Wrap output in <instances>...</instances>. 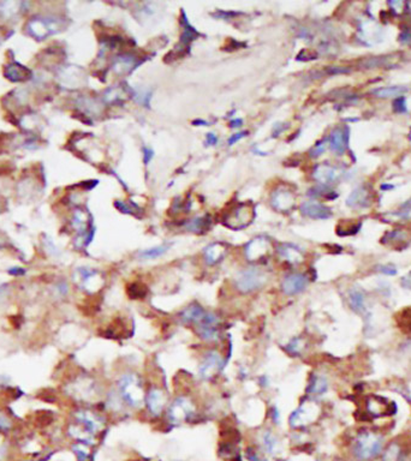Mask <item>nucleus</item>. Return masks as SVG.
Masks as SVG:
<instances>
[{"label": "nucleus", "mask_w": 411, "mask_h": 461, "mask_svg": "<svg viewBox=\"0 0 411 461\" xmlns=\"http://www.w3.org/2000/svg\"><path fill=\"white\" fill-rule=\"evenodd\" d=\"M349 143V129L346 126H337L330 131L329 137V149L334 154L343 155Z\"/></svg>", "instance_id": "obj_16"}, {"label": "nucleus", "mask_w": 411, "mask_h": 461, "mask_svg": "<svg viewBox=\"0 0 411 461\" xmlns=\"http://www.w3.org/2000/svg\"><path fill=\"white\" fill-rule=\"evenodd\" d=\"M329 389V382L326 377L321 375H313L310 377L308 387H307V394L309 395H323Z\"/></svg>", "instance_id": "obj_25"}, {"label": "nucleus", "mask_w": 411, "mask_h": 461, "mask_svg": "<svg viewBox=\"0 0 411 461\" xmlns=\"http://www.w3.org/2000/svg\"><path fill=\"white\" fill-rule=\"evenodd\" d=\"M302 215L313 220H327L332 216V210L321 202L310 200L301 204Z\"/></svg>", "instance_id": "obj_15"}, {"label": "nucleus", "mask_w": 411, "mask_h": 461, "mask_svg": "<svg viewBox=\"0 0 411 461\" xmlns=\"http://www.w3.org/2000/svg\"><path fill=\"white\" fill-rule=\"evenodd\" d=\"M128 295L132 297V299H139L141 297H145L146 287L142 284L135 282V284L130 285V288H128Z\"/></svg>", "instance_id": "obj_32"}, {"label": "nucleus", "mask_w": 411, "mask_h": 461, "mask_svg": "<svg viewBox=\"0 0 411 461\" xmlns=\"http://www.w3.org/2000/svg\"><path fill=\"white\" fill-rule=\"evenodd\" d=\"M381 189L382 190H389V189H393V186L392 185H386V184H382Z\"/></svg>", "instance_id": "obj_48"}, {"label": "nucleus", "mask_w": 411, "mask_h": 461, "mask_svg": "<svg viewBox=\"0 0 411 461\" xmlns=\"http://www.w3.org/2000/svg\"><path fill=\"white\" fill-rule=\"evenodd\" d=\"M351 71L350 68H344V66H330L327 69V74L329 75H340V74H349Z\"/></svg>", "instance_id": "obj_38"}, {"label": "nucleus", "mask_w": 411, "mask_h": 461, "mask_svg": "<svg viewBox=\"0 0 411 461\" xmlns=\"http://www.w3.org/2000/svg\"><path fill=\"white\" fill-rule=\"evenodd\" d=\"M268 281V274L260 268H248L236 274L234 284L236 290L243 295L256 292L261 290Z\"/></svg>", "instance_id": "obj_3"}, {"label": "nucleus", "mask_w": 411, "mask_h": 461, "mask_svg": "<svg viewBox=\"0 0 411 461\" xmlns=\"http://www.w3.org/2000/svg\"><path fill=\"white\" fill-rule=\"evenodd\" d=\"M384 448V437L374 431L364 430L360 432L353 441L351 452L358 461H370L376 459Z\"/></svg>", "instance_id": "obj_1"}, {"label": "nucleus", "mask_w": 411, "mask_h": 461, "mask_svg": "<svg viewBox=\"0 0 411 461\" xmlns=\"http://www.w3.org/2000/svg\"><path fill=\"white\" fill-rule=\"evenodd\" d=\"M271 252V240L266 237H255L246 245V249H244V255H246L247 259L250 262H255V263L268 258Z\"/></svg>", "instance_id": "obj_8"}, {"label": "nucleus", "mask_w": 411, "mask_h": 461, "mask_svg": "<svg viewBox=\"0 0 411 461\" xmlns=\"http://www.w3.org/2000/svg\"><path fill=\"white\" fill-rule=\"evenodd\" d=\"M206 143L207 146H215L218 143V137L214 134H212V132H209L206 136Z\"/></svg>", "instance_id": "obj_43"}, {"label": "nucleus", "mask_w": 411, "mask_h": 461, "mask_svg": "<svg viewBox=\"0 0 411 461\" xmlns=\"http://www.w3.org/2000/svg\"><path fill=\"white\" fill-rule=\"evenodd\" d=\"M392 106H393V111H395L396 113H405V112L408 111L407 99H405L404 96L397 97V99H395Z\"/></svg>", "instance_id": "obj_35"}, {"label": "nucleus", "mask_w": 411, "mask_h": 461, "mask_svg": "<svg viewBox=\"0 0 411 461\" xmlns=\"http://www.w3.org/2000/svg\"><path fill=\"white\" fill-rule=\"evenodd\" d=\"M153 157H154L153 149H151L149 147H143V162H145V165H148Z\"/></svg>", "instance_id": "obj_40"}, {"label": "nucleus", "mask_w": 411, "mask_h": 461, "mask_svg": "<svg viewBox=\"0 0 411 461\" xmlns=\"http://www.w3.org/2000/svg\"><path fill=\"white\" fill-rule=\"evenodd\" d=\"M242 124H243L242 119H235L230 123V126H231V128H240V126H242Z\"/></svg>", "instance_id": "obj_46"}, {"label": "nucleus", "mask_w": 411, "mask_h": 461, "mask_svg": "<svg viewBox=\"0 0 411 461\" xmlns=\"http://www.w3.org/2000/svg\"><path fill=\"white\" fill-rule=\"evenodd\" d=\"M296 196L294 190L287 184H280L271 194V206L278 213H289L295 208Z\"/></svg>", "instance_id": "obj_6"}, {"label": "nucleus", "mask_w": 411, "mask_h": 461, "mask_svg": "<svg viewBox=\"0 0 411 461\" xmlns=\"http://www.w3.org/2000/svg\"><path fill=\"white\" fill-rule=\"evenodd\" d=\"M401 284L403 287L408 288V290H411V272L408 274V275H405L404 278H402Z\"/></svg>", "instance_id": "obj_44"}, {"label": "nucleus", "mask_w": 411, "mask_h": 461, "mask_svg": "<svg viewBox=\"0 0 411 461\" xmlns=\"http://www.w3.org/2000/svg\"><path fill=\"white\" fill-rule=\"evenodd\" d=\"M347 303L351 310L356 313H362V315H368V307H367V297L366 293L361 290L360 287H351L347 292Z\"/></svg>", "instance_id": "obj_19"}, {"label": "nucleus", "mask_w": 411, "mask_h": 461, "mask_svg": "<svg viewBox=\"0 0 411 461\" xmlns=\"http://www.w3.org/2000/svg\"><path fill=\"white\" fill-rule=\"evenodd\" d=\"M225 255L226 245L220 243V241L208 245V246L205 247V251H203L206 263L209 264V266H214V264L219 263V262L223 261V258L225 257Z\"/></svg>", "instance_id": "obj_22"}, {"label": "nucleus", "mask_w": 411, "mask_h": 461, "mask_svg": "<svg viewBox=\"0 0 411 461\" xmlns=\"http://www.w3.org/2000/svg\"><path fill=\"white\" fill-rule=\"evenodd\" d=\"M247 457H248V459L250 461H267L266 459H263V458L261 457L260 454H257L256 452H255L254 449H251V448H249L248 451H247Z\"/></svg>", "instance_id": "obj_41"}, {"label": "nucleus", "mask_w": 411, "mask_h": 461, "mask_svg": "<svg viewBox=\"0 0 411 461\" xmlns=\"http://www.w3.org/2000/svg\"><path fill=\"white\" fill-rule=\"evenodd\" d=\"M248 134H249L248 131H242V132H237V134L232 135V136L229 138V146H234V144L237 143L238 141H241L242 138L248 136Z\"/></svg>", "instance_id": "obj_39"}, {"label": "nucleus", "mask_w": 411, "mask_h": 461, "mask_svg": "<svg viewBox=\"0 0 411 461\" xmlns=\"http://www.w3.org/2000/svg\"><path fill=\"white\" fill-rule=\"evenodd\" d=\"M309 285V276L303 273H290L281 280L280 288L284 295L294 297L304 292Z\"/></svg>", "instance_id": "obj_11"}, {"label": "nucleus", "mask_w": 411, "mask_h": 461, "mask_svg": "<svg viewBox=\"0 0 411 461\" xmlns=\"http://www.w3.org/2000/svg\"><path fill=\"white\" fill-rule=\"evenodd\" d=\"M220 317L213 311H207L200 323L195 325L198 338L206 342H218L221 339Z\"/></svg>", "instance_id": "obj_5"}, {"label": "nucleus", "mask_w": 411, "mask_h": 461, "mask_svg": "<svg viewBox=\"0 0 411 461\" xmlns=\"http://www.w3.org/2000/svg\"><path fill=\"white\" fill-rule=\"evenodd\" d=\"M263 445L264 448H266L269 453H273L278 447L277 437L271 434V432H266V434L263 435Z\"/></svg>", "instance_id": "obj_33"}, {"label": "nucleus", "mask_w": 411, "mask_h": 461, "mask_svg": "<svg viewBox=\"0 0 411 461\" xmlns=\"http://www.w3.org/2000/svg\"><path fill=\"white\" fill-rule=\"evenodd\" d=\"M137 57L132 53H123L116 58L113 63V70L117 75H128L137 65Z\"/></svg>", "instance_id": "obj_21"}, {"label": "nucleus", "mask_w": 411, "mask_h": 461, "mask_svg": "<svg viewBox=\"0 0 411 461\" xmlns=\"http://www.w3.org/2000/svg\"><path fill=\"white\" fill-rule=\"evenodd\" d=\"M194 124H195V125H198V124H200V126H205V125L207 126V125H208V123L205 122V120H195Z\"/></svg>", "instance_id": "obj_47"}, {"label": "nucleus", "mask_w": 411, "mask_h": 461, "mask_svg": "<svg viewBox=\"0 0 411 461\" xmlns=\"http://www.w3.org/2000/svg\"><path fill=\"white\" fill-rule=\"evenodd\" d=\"M372 203V194L364 186H358L350 194L346 200L347 207L353 209L368 208Z\"/></svg>", "instance_id": "obj_18"}, {"label": "nucleus", "mask_w": 411, "mask_h": 461, "mask_svg": "<svg viewBox=\"0 0 411 461\" xmlns=\"http://www.w3.org/2000/svg\"><path fill=\"white\" fill-rule=\"evenodd\" d=\"M212 226V218L209 215L196 216V218L188 220L184 224V230L188 232L196 233V234H203L208 232V230Z\"/></svg>", "instance_id": "obj_24"}, {"label": "nucleus", "mask_w": 411, "mask_h": 461, "mask_svg": "<svg viewBox=\"0 0 411 461\" xmlns=\"http://www.w3.org/2000/svg\"><path fill=\"white\" fill-rule=\"evenodd\" d=\"M402 457H403V452H402L401 446L392 443L384 453L382 461H401Z\"/></svg>", "instance_id": "obj_29"}, {"label": "nucleus", "mask_w": 411, "mask_h": 461, "mask_svg": "<svg viewBox=\"0 0 411 461\" xmlns=\"http://www.w3.org/2000/svg\"><path fill=\"white\" fill-rule=\"evenodd\" d=\"M114 204H116L117 209L119 210V212L124 213V214H130V215H136L137 216L136 213L141 212L140 207L137 206V204H135L134 202H131V201H129V203H128V202L117 201Z\"/></svg>", "instance_id": "obj_30"}, {"label": "nucleus", "mask_w": 411, "mask_h": 461, "mask_svg": "<svg viewBox=\"0 0 411 461\" xmlns=\"http://www.w3.org/2000/svg\"><path fill=\"white\" fill-rule=\"evenodd\" d=\"M327 144H329V140H323V141H320V142L316 143L315 146L310 149V152H309L310 156L318 157V156H320V155H323L324 153L326 152Z\"/></svg>", "instance_id": "obj_34"}, {"label": "nucleus", "mask_w": 411, "mask_h": 461, "mask_svg": "<svg viewBox=\"0 0 411 461\" xmlns=\"http://www.w3.org/2000/svg\"><path fill=\"white\" fill-rule=\"evenodd\" d=\"M376 270L382 274H385V275H390V276L397 275V273H398L397 268L395 266H392V264H380V266H376Z\"/></svg>", "instance_id": "obj_37"}, {"label": "nucleus", "mask_w": 411, "mask_h": 461, "mask_svg": "<svg viewBox=\"0 0 411 461\" xmlns=\"http://www.w3.org/2000/svg\"><path fill=\"white\" fill-rule=\"evenodd\" d=\"M366 414L372 418L392 416V414H396L397 405L395 402L389 401L386 397L370 395L366 400Z\"/></svg>", "instance_id": "obj_9"}, {"label": "nucleus", "mask_w": 411, "mask_h": 461, "mask_svg": "<svg viewBox=\"0 0 411 461\" xmlns=\"http://www.w3.org/2000/svg\"><path fill=\"white\" fill-rule=\"evenodd\" d=\"M207 312L206 309H203L200 304L197 303H192L188 307H185L179 315V319L183 324L185 325H195L200 323L203 319Z\"/></svg>", "instance_id": "obj_20"}, {"label": "nucleus", "mask_w": 411, "mask_h": 461, "mask_svg": "<svg viewBox=\"0 0 411 461\" xmlns=\"http://www.w3.org/2000/svg\"><path fill=\"white\" fill-rule=\"evenodd\" d=\"M285 129H287L286 124H275V125L273 126V136H279L281 132L285 131Z\"/></svg>", "instance_id": "obj_42"}, {"label": "nucleus", "mask_w": 411, "mask_h": 461, "mask_svg": "<svg viewBox=\"0 0 411 461\" xmlns=\"http://www.w3.org/2000/svg\"><path fill=\"white\" fill-rule=\"evenodd\" d=\"M319 413H320V408L315 402H303L290 416V425L292 428H301V426L308 425L314 422Z\"/></svg>", "instance_id": "obj_10"}, {"label": "nucleus", "mask_w": 411, "mask_h": 461, "mask_svg": "<svg viewBox=\"0 0 411 461\" xmlns=\"http://www.w3.org/2000/svg\"><path fill=\"white\" fill-rule=\"evenodd\" d=\"M385 62H386V58H370V59L366 60L363 62V66L367 69H373V68H379V66L384 65Z\"/></svg>", "instance_id": "obj_36"}, {"label": "nucleus", "mask_w": 411, "mask_h": 461, "mask_svg": "<svg viewBox=\"0 0 411 461\" xmlns=\"http://www.w3.org/2000/svg\"><path fill=\"white\" fill-rule=\"evenodd\" d=\"M224 367V359L220 356L218 351L212 350L208 351L203 357L201 362L200 368H198V374L201 379L203 380H212L214 376L219 374V371Z\"/></svg>", "instance_id": "obj_12"}, {"label": "nucleus", "mask_w": 411, "mask_h": 461, "mask_svg": "<svg viewBox=\"0 0 411 461\" xmlns=\"http://www.w3.org/2000/svg\"><path fill=\"white\" fill-rule=\"evenodd\" d=\"M146 405H147L149 412L154 416H160L163 411L165 410L167 405V395L165 390L159 387L152 388L146 395Z\"/></svg>", "instance_id": "obj_14"}, {"label": "nucleus", "mask_w": 411, "mask_h": 461, "mask_svg": "<svg viewBox=\"0 0 411 461\" xmlns=\"http://www.w3.org/2000/svg\"><path fill=\"white\" fill-rule=\"evenodd\" d=\"M255 219V207L250 202L237 203L231 209L225 213L223 218V224L228 229L241 230L247 229Z\"/></svg>", "instance_id": "obj_4"}, {"label": "nucleus", "mask_w": 411, "mask_h": 461, "mask_svg": "<svg viewBox=\"0 0 411 461\" xmlns=\"http://www.w3.org/2000/svg\"><path fill=\"white\" fill-rule=\"evenodd\" d=\"M396 322L404 333L411 334V307L399 311L396 315Z\"/></svg>", "instance_id": "obj_27"}, {"label": "nucleus", "mask_w": 411, "mask_h": 461, "mask_svg": "<svg viewBox=\"0 0 411 461\" xmlns=\"http://www.w3.org/2000/svg\"><path fill=\"white\" fill-rule=\"evenodd\" d=\"M343 173V169H340L339 167L332 166L329 163H320L314 168L313 177L320 185L329 186L340 179Z\"/></svg>", "instance_id": "obj_13"}, {"label": "nucleus", "mask_w": 411, "mask_h": 461, "mask_svg": "<svg viewBox=\"0 0 411 461\" xmlns=\"http://www.w3.org/2000/svg\"><path fill=\"white\" fill-rule=\"evenodd\" d=\"M168 245H159V246L151 247V249L143 250L140 253V257L142 259H155L162 257L164 253L167 252Z\"/></svg>", "instance_id": "obj_28"}, {"label": "nucleus", "mask_w": 411, "mask_h": 461, "mask_svg": "<svg viewBox=\"0 0 411 461\" xmlns=\"http://www.w3.org/2000/svg\"><path fill=\"white\" fill-rule=\"evenodd\" d=\"M407 91H408L407 86L395 85V86H382V88L374 89V90L372 91V94L375 95L376 97H380V99H390V97L397 99V97L403 96Z\"/></svg>", "instance_id": "obj_26"}, {"label": "nucleus", "mask_w": 411, "mask_h": 461, "mask_svg": "<svg viewBox=\"0 0 411 461\" xmlns=\"http://www.w3.org/2000/svg\"><path fill=\"white\" fill-rule=\"evenodd\" d=\"M401 41L403 43H407V42L411 41V34L409 33V31H404V33H402Z\"/></svg>", "instance_id": "obj_45"}, {"label": "nucleus", "mask_w": 411, "mask_h": 461, "mask_svg": "<svg viewBox=\"0 0 411 461\" xmlns=\"http://www.w3.org/2000/svg\"><path fill=\"white\" fill-rule=\"evenodd\" d=\"M169 422L173 424H180L186 422L195 414V406L188 397L179 396L174 400L167 411Z\"/></svg>", "instance_id": "obj_7"}, {"label": "nucleus", "mask_w": 411, "mask_h": 461, "mask_svg": "<svg viewBox=\"0 0 411 461\" xmlns=\"http://www.w3.org/2000/svg\"><path fill=\"white\" fill-rule=\"evenodd\" d=\"M118 391L126 405L137 408L145 401L146 395L142 383L136 374H125L118 381Z\"/></svg>", "instance_id": "obj_2"}, {"label": "nucleus", "mask_w": 411, "mask_h": 461, "mask_svg": "<svg viewBox=\"0 0 411 461\" xmlns=\"http://www.w3.org/2000/svg\"><path fill=\"white\" fill-rule=\"evenodd\" d=\"M31 35L42 39L50 34L56 33L59 29V22L56 18H36L28 25Z\"/></svg>", "instance_id": "obj_17"}, {"label": "nucleus", "mask_w": 411, "mask_h": 461, "mask_svg": "<svg viewBox=\"0 0 411 461\" xmlns=\"http://www.w3.org/2000/svg\"><path fill=\"white\" fill-rule=\"evenodd\" d=\"M280 258L284 261L289 262L290 264H300L303 262L304 256L300 247H297L294 244H281L278 249Z\"/></svg>", "instance_id": "obj_23"}, {"label": "nucleus", "mask_w": 411, "mask_h": 461, "mask_svg": "<svg viewBox=\"0 0 411 461\" xmlns=\"http://www.w3.org/2000/svg\"><path fill=\"white\" fill-rule=\"evenodd\" d=\"M303 345H304L303 340L300 338H295V339L290 340V342L286 345L285 348L290 354L297 356V354H300L302 352V350H303V347H304Z\"/></svg>", "instance_id": "obj_31"}]
</instances>
